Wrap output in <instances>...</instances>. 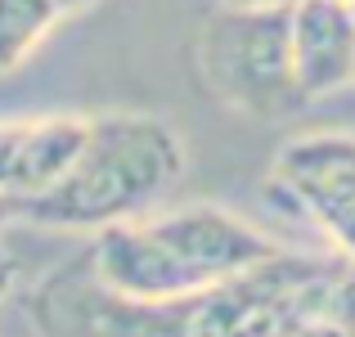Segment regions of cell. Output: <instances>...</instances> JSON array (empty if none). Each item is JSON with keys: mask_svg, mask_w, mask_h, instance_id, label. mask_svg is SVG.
<instances>
[{"mask_svg": "<svg viewBox=\"0 0 355 337\" xmlns=\"http://www.w3.org/2000/svg\"><path fill=\"white\" fill-rule=\"evenodd\" d=\"M63 18L54 0H0V77L27 63V54Z\"/></svg>", "mask_w": 355, "mask_h": 337, "instance_id": "cell-8", "label": "cell"}, {"mask_svg": "<svg viewBox=\"0 0 355 337\" xmlns=\"http://www.w3.org/2000/svg\"><path fill=\"white\" fill-rule=\"evenodd\" d=\"M288 337H351L342 324H333V320H324V315H315V320H306L297 333H288Z\"/></svg>", "mask_w": 355, "mask_h": 337, "instance_id": "cell-9", "label": "cell"}, {"mask_svg": "<svg viewBox=\"0 0 355 337\" xmlns=\"http://www.w3.org/2000/svg\"><path fill=\"white\" fill-rule=\"evenodd\" d=\"M342 270L279 252L225 284L144 302L108 288L90 257H77L27 293V320L41 337H288L324 315Z\"/></svg>", "mask_w": 355, "mask_h": 337, "instance_id": "cell-1", "label": "cell"}, {"mask_svg": "<svg viewBox=\"0 0 355 337\" xmlns=\"http://www.w3.org/2000/svg\"><path fill=\"white\" fill-rule=\"evenodd\" d=\"M14 275H18V270H14V257H9V252L0 248V302H5V297L14 293Z\"/></svg>", "mask_w": 355, "mask_h": 337, "instance_id": "cell-10", "label": "cell"}, {"mask_svg": "<svg viewBox=\"0 0 355 337\" xmlns=\"http://www.w3.org/2000/svg\"><path fill=\"white\" fill-rule=\"evenodd\" d=\"M9 221H18V198H5V193H0V230H5Z\"/></svg>", "mask_w": 355, "mask_h": 337, "instance_id": "cell-12", "label": "cell"}, {"mask_svg": "<svg viewBox=\"0 0 355 337\" xmlns=\"http://www.w3.org/2000/svg\"><path fill=\"white\" fill-rule=\"evenodd\" d=\"M279 243L220 207H180L162 216H130L99 230L86 252L108 288L144 302L184 297L225 284L279 257Z\"/></svg>", "mask_w": 355, "mask_h": 337, "instance_id": "cell-2", "label": "cell"}, {"mask_svg": "<svg viewBox=\"0 0 355 337\" xmlns=\"http://www.w3.org/2000/svg\"><path fill=\"white\" fill-rule=\"evenodd\" d=\"M293 68L306 99L355 81V14L347 0L293 5Z\"/></svg>", "mask_w": 355, "mask_h": 337, "instance_id": "cell-7", "label": "cell"}, {"mask_svg": "<svg viewBox=\"0 0 355 337\" xmlns=\"http://www.w3.org/2000/svg\"><path fill=\"white\" fill-rule=\"evenodd\" d=\"M54 5H59V9H63V14H72V9H86V5H90V0H54Z\"/></svg>", "mask_w": 355, "mask_h": 337, "instance_id": "cell-13", "label": "cell"}, {"mask_svg": "<svg viewBox=\"0 0 355 337\" xmlns=\"http://www.w3.org/2000/svg\"><path fill=\"white\" fill-rule=\"evenodd\" d=\"M86 139V117H27L0 121V193L5 198H36L45 193Z\"/></svg>", "mask_w": 355, "mask_h": 337, "instance_id": "cell-6", "label": "cell"}, {"mask_svg": "<svg viewBox=\"0 0 355 337\" xmlns=\"http://www.w3.org/2000/svg\"><path fill=\"white\" fill-rule=\"evenodd\" d=\"M202 72L211 90L257 117L302 104L293 68V5L288 9H220L202 27Z\"/></svg>", "mask_w": 355, "mask_h": 337, "instance_id": "cell-4", "label": "cell"}, {"mask_svg": "<svg viewBox=\"0 0 355 337\" xmlns=\"http://www.w3.org/2000/svg\"><path fill=\"white\" fill-rule=\"evenodd\" d=\"M275 175L338 239V248L355 257V139L347 135L293 139L279 157Z\"/></svg>", "mask_w": 355, "mask_h": 337, "instance_id": "cell-5", "label": "cell"}, {"mask_svg": "<svg viewBox=\"0 0 355 337\" xmlns=\"http://www.w3.org/2000/svg\"><path fill=\"white\" fill-rule=\"evenodd\" d=\"M184 171L175 130L144 112L86 117V139L72 166L45 193L18 202V221L54 230H108L162 198Z\"/></svg>", "mask_w": 355, "mask_h": 337, "instance_id": "cell-3", "label": "cell"}, {"mask_svg": "<svg viewBox=\"0 0 355 337\" xmlns=\"http://www.w3.org/2000/svg\"><path fill=\"white\" fill-rule=\"evenodd\" d=\"M347 5H351V0H347Z\"/></svg>", "mask_w": 355, "mask_h": 337, "instance_id": "cell-14", "label": "cell"}, {"mask_svg": "<svg viewBox=\"0 0 355 337\" xmlns=\"http://www.w3.org/2000/svg\"><path fill=\"white\" fill-rule=\"evenodd\" d=\"M230 9H288L297 5V0H225Z\"/></svg>", "mask_w": 355, "mask_h": 337, "instance_id": "cell-11", "label": "cell"}]
</instances>
